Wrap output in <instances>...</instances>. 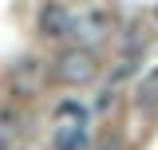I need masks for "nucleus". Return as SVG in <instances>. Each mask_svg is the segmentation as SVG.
I'll use <instances>...</instances> for the list:
<instances>
[{
	"instance_id": "5",
	"label": "nucleus",
	"mask_w": 158,
	"mask_h": 150,
	"mask_svg": "<svg viewBox=\"0 0 158 150\" xmlns=\"http://www.w3.org/2000/svg\"><path fill=\"white\" fill-rule=\"evenodd\" d=\"M71 12L63 8V4H44V12H40V36H48V40H59V36H71Z\"/></svg>"
},
{
	"instance_id": "2",
	"label": "nucleus",
	"mask_w": 158,
	"mask_h": 150,
	"mask_svg": "<svg viewBox=\"0 0 158 150\" xmlns=\"http://www.w3.org/2000/svg\"><path fill=\"white\" fill-rule=\"evenodd\" d=\"M83 107L79 103H59L56 107V138H52V146L56 150H83Z\"/></svg>"
},
{
	"instance_id": "6",
	"label": "nucleus",
	"mask_w": 158,
	"mask_h": 150,
	"mask_svg": "<svg viewBox=\"0 0 158 150\" xmlns=\"http://www.w3.org/2000/svg\"><path fill=\"white\" fill-rule=\"evenodd\" d=\"M154 99H158V75H150L142 83V103H154Z\"/></svg>"
},
{
	"instance_id": "4",
	"label": "nucleus",
	"mask_w": 158,
	"mask_h": 150,
	"mask_svg": "<svg viewBox=\"0 0 158 150\" xmlns=\"http://www.w3.org/2000/svg\"><path fill=\"white\" fill-rule=\"evenodd\" d=\"M8 83H12V91H16V95L40 91V83H44V63H40V59H20V63H12Z\"/></svg>"
},
{
	"instance_id": "7",
	"label": "nucleus",
	"mask_w": 158,
	"mask_h": 150,
	"mask_svg": "<svg viewBox=\"0 0 158 150\" xmlns=\"http://www.w3.org/2000/svg\"><path fill=\"white\" fill-rule=\"evenodd\" d=\"M99 150H123V142H118V138H107V142H103Z\"/></svg>"
},
{
	"instance_id": "3",
	"label": "nucleus",
	"mask_w": 158,
	"mask_h": 150,
	"mask_svg": "<svg viewBox=\"0 0 158 150\" xmlns=\"http://www.w3.org/2000/svg\"><path fill=\"white\" fill-rule=\"evenodd\" d=\"M107 32H111V20L103 16V12H83V16L71 20V36L79 40V48H91V44H103L107 40Z\"/></svg>"
},
{
	"instance_id": "9",
	"label": "nucleus",
	"mask_w": 158,
	"mask_h": 150,
	"mask_svg": "<svg viewBox=\"0 0 158 150\" xmlns=\"http://www.w3.org/2000/svg\"><path fill=\"white\" fill-rule=\"evenodd\" d=\"M154 16H158V8H154Z\"/></svg>"
},
{
	"instance_id": "1",
	"label": "nucleus",
	"mask_w": 158,
	"mask_h": 150,
	"mask_svg": "<svg viewBox=\"0 0 158 150\" xmlns=\"http://www.w3.org/2000/svg\"><path fill=\"white\" fill-rule=\"evenodd\" d=\"M56 75L59 83H67V87H83V83H91L99 75V56L91 52V48H67L63 56L56 59Z\"/></svg>"
},
{
	"instance_id": "8",
	"label": "nucleus",
	"mask_w": 158,
	"mask_h": 150,
	"mask_svg": "<svg viewBox=\"0 0 158 150\" xmlns=\"http://www.w3.org/2000/svg\"><path fill=\"white\" fill-rule=\"evenodd\" d=\"M0 150H4V142H0Z\"/></svg>"
}]
</instances>
